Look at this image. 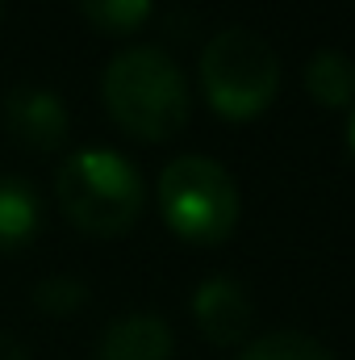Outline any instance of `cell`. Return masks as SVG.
<instances>
[{
    "mask_svg": "<svg viewBox=\"0 0 355 360\" xmlns=\"http://www.w3.org/2000/svg\"><path fill=\"white\" fill-rule=\"evenodd\" d=\"M0 8H4V0H0Z\"/></svg>",
    "mask_w": 355,
    "mask_h": 360,
    "instance_id": "cell-15",
    "label": "cell"
},
{
    "mask_svg": "<svg viewBox=\"0 0 355 360\" xmlns=\"http://www.w3.org/2000/svg\"><path fill=\"white\" fill-rule=\"evenodd\" d=\"M0 117H4V130L29 151H59L72 134L63 101L51 89H38V84H17L4 96Z\"/></svg>",
    "mask_w": 355,
    "mask_h": 360,
    "instance_id": "cell-6",
    "label": "cell"
},
{
    "mask_svg": "<svg viewBox=\"0 0 355 360\" xmlns=\"http://www.w3.org/2000/svg\"><path fill=\"white\" fill-rule=\"evenodd\" d=\"M201 89L226 122H255L280 92V59L264 34L230 25L201 51Z\"/></svg>",
    "mask_w": 355,
    "mask_h": 360,
    "instance_id": "cell-3",
    "label": "cell"
},
{
    "mask_svg": "<svg viewBox=\"0 0 355 360\" xmlns=\"http://www.w3.org/2000/svg\"><path fill=\"white\" fill-rule=\"evenodd\" d=\"M55 197H59V210L67 214V222L96 239L126 235L138 222L142 201H147L138 168L121 151H105V147H88V151H76L72 160H63L59 180H55Z\"/></svg>",
    "mask_w": 355,
    "mask_h": 360,
    "instance_id": "cell-2",
    "label": "cell"
},
{
    "mask_svg": "<svg viewBox=\"0 0 355 360\" xmlns=\"http://www.w3.org/2000/svg\"><path fill=\"white\" fill-rule=\"evenodd\" d=\"M0 360H29L25 340H21V335H13V331H0Z\"/></svg>",
    "mask_w": 355,
    "mask_h": 360,
    "instance_id": "cell-13",
    "label": "cell"
},
{
    "mask_svg": "<svg viewBox=\"0 0 355 360\" xmlns=\"http://www.w3.org/2000/svg\"><path fill=\"white\" fill-rule=\"evenodd\" d=\"M42 231V197L25 176H0V252H21Z\"/></svg>",
    "mask_w": 355,
    "mask_h": 360,
    "instance_id": "cell-8",
    "label": "cell"
},
{
    "mask_svg": "<svg viewBox=\"0 0 355 360\" xmlns=\"http://www.w3.org/2000/svg\"><path fill=\"white\" fill-rule=\"evenodd\" d=\"M347 147H351V160H355V109H351V117H347Z\"/></svg>",
    "mask_w": 355,
    "mask_h": 360,
    "instance_id": "cell-14",
    "label": "cell"
},
{
    "mask_svg": "<svg viewBox=\"0 0 355 360\" xmlns=\"http://www.w3.org/2000/svg\"><path fill=\"white\" fill-rule=\"evenodd\" d=\"M192 314H196V327L209 344L217 348H234L251 335V323H255V302L247 293V285L239 276H209L196 285L192 293Z\"/></svg>",
    "mask_w": 355,
    "mask_h": 360,
    "instance_id": "cell-5",
    "label": "cell"
},
{
    "mask_svg": "<svg viewBox=\"0 0 355 360\" xmlns=\"http://www.w3.org/2000/svg\"><path fill=\"white\" fill-rule=\"evenodd\" d=\"M172 356H176V335L151 310H134V314L113 319L105 327V335L96 340V360H172Z\"/></svg>",
    "mask_w": 355,
    "mask_h": 360,
    "instance_id": "cell-7",
    "label": "cell"
},
{
    "mask_svg": "<svg viewBox=\"0 0 355 360\" xmlns=\"http://www.w3.org/2000/svg\"><path fill=\"white\" fill-rule=\"evenodd\" d=\"M76 4L84 21L96 25L100 34H134L155 8V0H76Z\"/></svg>",
    "mask_w": 355,
    "mask_h": 360,
    "instance_id": "cell-11",
    "label": "cell"
},
{
    "mask_svg": "<svg viewBox=\"0 0 355 360\" xmlns=\"http://www.w3.org/2000/svg\"><path fill=\"white\" fill-rule=\"evenodd\" d=\"M100 96L109 117L130 139H147V143H163L180 134L192 105L180 63L159 46L117 51L100 76Z\"/></svg>",
    "mask_w": 355,
    "mask_h": 360,
    "instance_id": "cell-1",
    "label": "cell"
},
{
    "mask_svg": "<svg viewBox=\"0 0 355 360\" xmlns=\"http://www.w3.org/2000/svg\"><path fill=\"white\" fill-rule=\"evenodd\" d=\"M34 306L51 319H72L88 306V285L80 276H46L38 289H34Z\"/></svg>",
    "mask_w": 355,
    "mask_h": 360,
    "instance_id": "cell-12",
    "label": "cell"
},
{
    "mask_svg": "<svg viewBox=\"0 0 355 360\" xmlns=\"http://www.w3.org/2000/svg\"><path fill=\"white\" fill-rule=\"evenodd\" d=\"M239 184L217 160L180 155L159 176V214L168 231L192 248H213L230 239V231L239 226Z\"/></svg>",
    "mask_w": 355,
    "mask_h": 360,
    "instance_id": "cell-4",
    "label": "cell"
},
{
    "mask_svg": "<svg viewBox=\"0 0 355 360\" xmlns=\"http://www.w3.org/2000/svg\"><path fill=\"white\" fill-rule=\"evenodd\" d=\"M239 360H335V352L305 331H272L251 340Z\"/></svg>",
    "mask_w": 355,
    "mask_h": 360,
    "instance_id": "cell-10",
    "label": "cell"
},
{
    "mask_svg": "<svg viewBox=\"0 0 355 360\" xmlns=\"http://www.w3.org/2000/svg\"><path fill=\"white\" fill-rule=\"evenodd\" d=\"M305 89L318 105L326 109H347L355 105V59L335 51V46H322L309 63H305Z\"/></svg>",
    "mask_w": 355,
    "mask_h": 360,
    "instance_id": "cell-9",
    "label": "cell"
}]
</instances>
